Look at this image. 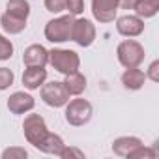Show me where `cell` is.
Wrapping results in <instances>:
<instances>
[{
	"label": "cell",
	"mask_w": 159,
	"mask_h": 159,
	"mask_svg": "<svg viewBox=\"0 0 159 159\" xmlns=\"http://www.w3.org/2000/svg\"><path fill=\"white\" fill-rule=\"evenodd\" d=\"M64 107H66V122L73 127H81L92 120V114H94L92 103L83 99V98L71 99Z\"/></svg>",
	"instance_id": "cell-1"
},
{
	"label": "cell",
	"mask_w": 159,
	"mask_h": 159,
	"mask_svg": "<svg viewBox=\"0 0 159 159\" xmlns=\"http://www.w3.org/2000/svg\"><path fill=\"white\" fill-rule=\"evenodd\" d=\"M73 15H62V17H56V19H51L47 25H45V38L47 41L51 43H64V41H69V36H71V25H73Z\"/></svg>",
	"instance_id": "cell-4"
},
{
	"label": "cell",
	"mask_w": 159,
	"mask_h": 159,
	"mask_svg": "<svg viewBox=\"0 0 159 159\" xmlns=\"http://www.w3.org/2000/svg\"><path fill=\"white\" fill-rule=\"evenodd\" d=\"M39 96H41V99H43L45 105L54 107V109L64 107V105L69 101V92L66 90L64 83H60V81H51V83H47V84L43 83Z\"/></svg>",
	"instance_id": "cell-5"
},
{
	"label": "cell",
	"mask_w": 159,
	"mask_h": 159,
	"mask_svg": "<svg viewBox=\"0 0 159 159\" xmlns=\"http://www.w3.org/2000/svg\"><path fill=\"white\" fill-rule=\"evenodd\" d=\"M146 83V73L139 67H125L122 75V84L127 90H140Z\"/></svg>",
	"instance_id": "cell-13"
},
{
	"label": "cell",
	"mask_w": 159,
	"mask_h": 159,
	"mask_svg": "<svg viewBox=\"0 0 159 159\" xmlns=\"http://www.w3.org/2000/svg\"><path fill=\"white\" fill-rule=\"evenodd\" d=\"M118 11V0H92V15L99 23H112Z\"/></svg>",
	"instance_id": "cell-8"
},
{
	"label": "cell",
	"mask_w": 159,
	"mask_h": 159,
	"mask_svg": "<svg viewBox=\"0 0 159 159\" xmlns=\"http://www.w3.org/2000/svg\"><path fill=\"white\" fill-rule=\"evenodd\" d=\"M66 10L69 15H81L84 11V0H66Z\"/></svg>",
	"instance_id": "cell-24"
},
{
	"label": "cell",
	"mask_w": 159,
	"mask_h": 159,
	"mask_svg": "<svg viewBox=\"0 0 159 159\" xmlns=\"http://www.w3.org/2000/svg\"><path fill=\"white\" fill-rule=\"evenodd\" d=\"M66 148V144H64V140H62V137L60 135H56V133H47L45 135V139L38 144V150H41L43 153H51V155H58L60 157V153H62V150Z\"/></svg>",
	"instance_id": "cell-15"
},
{
	"label": "cell",
	"mask_w": 159,
	"mask_h": 159,
	"mask_svg": "<svg viewBox=\"0 0 159 159\" xmlns=\"http://www.w3.org/2000/svg\"><path fill=\"white\" fill-rule=\"evenodd\" d=\"M23 133H25V139L28 140V144H32L34 148H38V144L49 133L43 116H39V114H28L25 118V122H23Z\"/></svg>",
	"instance_id": "cell-6"
},
{
	"label": "cell",
	"mask_w": 159,
	"mask_h": 159,
	"mask_svg": "<svg viewBox=\"0 0 159 159\" xmlns=\"http://www.w3.org/2000/svg\"><path fill=\"white\" fill-rule=\"evenodd\" d=\"M60 157L62 159H84V152H81L79 148H73V146H67L66 144V148L62 150V153H60Z\"/></svg>",
	"instance_id": "cell-25"
},
{
	"label": "cell",
	"mask_w": 159,
	"mask_h": 159,
	"mask_svg": "<svg viewBox=\"0 0 159 159\" xmlns=\"http://www.w3.org/2000/svg\"><path fill=\"white\" fill-rule=\"evenodd\" d=\"M146 79L153 83H159V60H153L148 67V73H146Z\"/></svg>",
	"instance_id": "cell-27"
},
{
	"label": "cell",
	"mask_w": 159,
	"mask_h": 159,
	"mask_svg": "<svg viewBox=\"0 0 159 159\" xmlns=\"http://www.w3.org/2000/svg\"><path fill=\"white\" fill-rule=\"evenodd\" d=\"M116 30L124 38H137L144 32V21L137 15H124L116 19Z\"/></svg>",
	"instance_id": "cell-9"
},
{
	"label": "cell",
	"mask_w": 159,
	"mask_h": 159,
	"mask_svg": "<svg viewBox=\"0 0 159 159\" xmlns=\"http://www.w3.org/2000/svg\"><path fill=\"white\" fill-rule=\"evenodd\" d=\"M135 13L140 19H150L159 11V0H139L135 4Z\"/></svg>",
	"instance_id": "cell-18"
},
{
	"label": "cell",
	"mask_w": 159,
	"mask_h": 159,
	"mask_svg": "<svg viewBox=\"0 0 159 159\" xmlns=\"http://www.w3.org/2000/svg\"><path fill=\"white\" fill-rule=\"evenodd\" d=\"M23 64L26 67L30 66H38V67H45L49 64V51L43 47V45H30L25 49V54H23Z\"/></svg>",
	"instance_id": "cell-10"
},
{
	"label": "cell",
	"mask_w": 159,
	"mask_h": 159,
	"mask_svg": "<svg viewBox=\"0 0 159 159\" xmlns=\"http://www.w3.org/2000/svg\"><path fill=\"white\" fill-rule=\"evenodd\" d=\"M49 64L64 73V75H69L73 71H79L81 67V58L75 51H69V49H52L49 51Z\"/></svg>",
	"instance_id": "cell-3"
},
{
	"label": "cell",
	"mask_w": 159,
	"mask_h": 159,
	"mask_svg": "<svg viewBox=\"0 0 159 159\" xmlns=\"http://www.w3.org/2000/svg\"><path fill=\"white\" fill-rule=\"evenodd\" d=\"M0 25H2L4 32L13 36V34H21L26 28V19H19V17H15V15L6 11V13L0 15Z\"/></svg>",
	"instance_id": "cell-17"
},
{
	"label": "cell",
	"mask_w": 159,
	"mask_h": 159,
	"mask_svg": "<svg viewBox=\"0 0 159 159\" xmlns=\"http://www.w3.org/2000/svg\"><path fill=\"white\" fill-rule=\"evenodd\" d=\"M116 56L118 62L124 67H139L144 62V47L137 39H124L116 47Z\"/></svg>",
	"instance_id": "cell-2"
},
{
	"label": "cell",
	"mask_w": 159,
	"mask_h": 159,
	"mask_svg": "<svg viewBox=\"0 0 159 159\" xmlns=\"http://www.w3.org/2000/svg\"><path fill=\"white\" fill-rule=\"evenodd\" d=\"M62 83H64L66 90L69 92V96H81L86 90V77L81 71H73V73L66 75Z\"/></svg>",
	"instance_id": "cell-14"
},
{
	"label": "cell",
	"mask_w": 159,
	"mask_h": 159,
	"mask_svg": "<svg viewBox=\"0 0 159 159\" xmlns=\"http://www.w3.org/2000/svg\"><path fill=\"white\" fill-rule=\"evenodd\" d=\"M36 105L34 98L26 92H15L8 98V109L11 114H25L28 111H32Z\"/></svg>",
	"instance_id": "cell-11"
},
{
	"label": "cell",
	"mask_w": 159,
	"mask_h": 159,
	"mask_svg": "<svg viewBox=\"0 0 159 159\" xmlns=\"http://www.w3.org/2000/svg\"><path fill=\"white\" fill-rule=\"evenodd\" d=\"M127 157H129V159H155V157H157V152H155L153 148H148V146L140 144V146H139L137 150H133Z\"/></svg>",
	"instance_id": "cell-20"
},
{
	"label": "cell",
	"mask_w": 159,
	"mask_h": 159,
	"mask_svg": "<svg viewBox=\"0 0 159 159\" xmlns=\"http://www.w3.org/2000/svg\"><path fill=\"white\" fill-rule=\"evenodd\" d=\"M45 81H47V69L45 67L30 66L23 73V84L26 90H38Z\"/></svg>",
	"instance_id": "cell-12"
},
{
	"label": "cell",
	"mask_w": 159,
	"mask_h": 159,
	"mask_svg": "<svg viewBox=\"0 0 159 159\" xmlns=\"http://www.w3.org/2000/svg\"><path fill=\"white\" fill-rule=\"evenodd\" d=\"M28 157V152L21 146H11L2 152V159H25Z\"/></svg>",
	"instance_id": "cell-21"
},
{
	"label": "cell",
	"mask_w": 159,
	"mask_h": 159,
	"mask_svg": "<svg viewBox=\"0 0 159 159\" xmlns=\"http://www.w3.org/2000/svg\"><path fill=\"white\" fill-rule=\"evenodd\" d=\"M6 11L19 17V19H28L30 15V4L26 0H10L8 6H6Z\"/></svg>",
	"instance_id": "cell-19"
},
{
	"label": "cell",
	"mask_w": 159,
	"mask_h": 159,
	"mask_svg": "<svg viewBox=\"0 0 159 159\" xmlns=\"http://www.w3.org/2000/svg\"><path fill=\"white\" fill-rule=\"evenodd\" d=\"M142 144V140L139 137H118L112 142V152L120 157H127L133 150H137Z\"/></svg>",
	"instance_id": "cell-16"
},
{
	"label": "cell",
	"mask_w": 159,
	"mask_h": 159,
	"mask_svg": "<svg viewBox=\"0 0 159 159\" xmlns=\"http://www.w3.org/2000/svg\"><path fill=\"white\" fill-rule=\"evenodd\" d=\"M71 41H75L79 47H90L96 41V26L90 19H73L71 25Z\"/></svg>",
	"instance_id": "cell-7"
},
{
	"label": "cell",
	"mask_w": 159,
	"mask_h": 159,
	"mask_svg": "<svg viewBox=\"0 0 159 159\" xmlns=\"http://www.w3.org/2000/svg\"><path fill=\"white\" fill-rule=\"evenodd\" d=\"M139 0H118V8L122 10H133Z\"/></svg>",
	"instance_id": "cell-28"
},
{
	"label": "cell",
	"mask_w": 159,
	"mask_h": 159,
	"mask_svg": "<svg viewBox=\"0 0 159 159\" xmlns=\"http://www.w3.org/2000/svg\"><path fill=\"white\" fill-rule=\"evenodd\" d=\"M13 79H15V75H13L11 69H8V67H0V90L10 88V86L13 84Z\"/></svg>",
	"instance_id": "cell-23"
},
{
	"label": "cell",
	"mask_w": 159,
	"mask_h": 159,
	"mask_svg": "<svg viewBox=\"0 0 159 159\" xmlns=\"http://www.w3.org/2000/svg\"><path fill=\"white\" fill-rule=\"evenodd\" d=\"M45 8L51 13H62L66 10V0H45Z\"/></svg>",
	"instance_id": "cell-26"
},
{
	"label": "cell",
	"mask_w": 159,
	"mask_h": 159,
	"mask_svg": "<svg viewBox=\"0 0 159 159\" xmlns=\"http://www.w3.org/2000/svg\"><path fill=\"white\" fill-rule=\"evenodd\" d=\"M13 56V43L0 34V60H10Z\"/></svg>",
	"instance_id": "cell-22"
}]
</instances>
